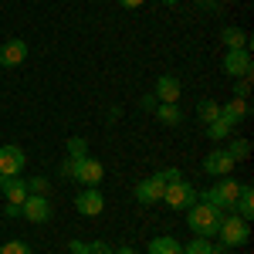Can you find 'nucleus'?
<instances>
[{"instance_id": "nucleus-1", "label": "nucleus", "mask_w": 254, "mask_h": 254, "mask_svg": "<svg viewBox=\"0 0 254 254\" xmlns=\"http://www.w3.org/2000/svg\"><path fill=\"white\" fill-rule=\"evenodd\" d=\"M220 220H224V210H217V207L203 203V200H196L193 207H187V227L196 237H217Z\"/></svg>"}, {"instance_id": "nucleus-2", "label": "nucleus", "mask_w": 254, "mask_h": 254, "mask_svg": "<svg viewBox=\"0 0 254 254\" xmlns=\"http://www.w3.org/2000/svg\"><path fill=\"white\" fill-rule=\"evenodd\" d=\"M237 193H241V183H237L234 176H217V183L207 187L203 196H196V200H203V203H210V207H217V210L227 214V210H234Z\"/></svg>"}, {"instance_id": "nucleus-3", "label": "nucleus", "mask_w": 254, "mask_h": 254, "mask_svg": "<svg viewBox=\"0 0 254 254\" xmlns=\"http://www.w3.org/2000/svg\"><path fill=\"white\" fill-rule=\"evenodd\" d=\"M196 190L193 183H187L180 170H173V176L166 180V190H163V203L170 207V210H187V207H193L196 203Z\"/></svg>"}, {"instance_id": "nucleus-4", "label": "nucleus", "mask_w": 254, "mask_h": 254, "mask_svg": "<svg viewBox=\"0 0 254 254\" xmlns=\"http://www.w3.org/2000/svg\"><path fill=\"white\" fill-rule=\"evenodd\" d=\"M217 237H220L224 248H244L248 237H251V220H244L237 214H224L220 227H217Z\"/></svg>"}, {"instance_id": "nucleus-5", "label": "nucleus", "mask_w": 254, "mask_h": 254, "mask_svg": "<svg viewBox=\"0 0 254 254\" xmlns=\"http://www.w3.org/2000/svg\"><path fill=\"white\" fill-rule=\"evenodd\" d=\"M64 173H71L75 183H81V187H98L102 176H105V166L92 156H75V159L64 163Z\"/></svg>"}, {"instance_id": "nucleus-6", "label": "nucleus", "mask_w": 254, "mask_h": 254, "mask_svg": "<svg viewBox=\"0 0 254 254\" xmlns=\"http://www.w3.org/2000/svg\"><path fill=\"white\" fill-rule=\"evenodd\" d=\"M173 176V170H159V173L146 176V180H139L136 190H132V196H136V203H142V207H153V203H159L163 200V190H166V180Z\"/></svg>"}, {"instance_id": "nucleus-7", "label": "nucleus", "mask_w": 254, "mask_h": 254, "mask_svg": "<svg viewBox=\"0 0 254 254\" xmlns=\"http://www.w3.org/2000/svg\"><path fill=\"white\" fill-rule=\"evenodd\" d=\"M224 75L231 78H251L254 75V58H251V48H234L224 55Z\"/></svg>"}, {"instance_id": "nucleus-8", "label": "nucleus", "mask_w": 254, "mask_h": 254, "mask_svg": "<svg viewBox=\"0 0 254 254\" xmlns=\"http://www.w3.org/2000/svg\"><path fill=\"white\" fill-rule=\"evenodd\" d=\"M20 217H24V220H31V224H48V220L55 217V210H51V200H48V196L27 193V200L20 203Z\"/></svg>"}, {"instance_id": "nucleus-9", "label": "nucleus", "mask_w": 254, "mask_h": 254, "mask_svg": "<svg viewBox=\"0 0 254 254\" xmlns=\"http://www.w3.org/2000/svg\"><path fill=\"white\" fill-rule=\"evenodd\" d=\"M75 210L85 217H98L102 210H105V196H102V190L98 187H85L78 196H75Z\"/></svg>"}, {"instance_id": "nucleus-10", "label": "nucleus", "mask_w": 254, "mask_h": 254, "mask_svg": "<svg viewBox=\"0 0 254 254\" xmlns=\"http://www.w3.org/2000/svg\"><path fill=\"white\" fill-rule=\"evenodd\" d=\"M203 173L207 176H231L234 173V159L227 149H210L207 159H203Z\"/></svg>"}, {"instance_id": "nucleus-11", "label": "nucleus", "mask_w": 254, "mask_h": 254, "mask_svg": "<svg viewBox=\"0 0 254 254\" xmlns=\"http://www.w3.org/2000/svg\"><path fill=\"white\" fill-rule=\"evenodd\" d=\"M24 163H27V156L20 146H0V176H20Z\"/></svg>"}, {"instance_id": "nucleus-12", "label": "nucleus", "mask_w": 254, "mask_h": 254, "mask_svg": "<svg viewBox=\"0 0 254 254\" xmlns=\"http://www.w3.org/2000/svg\"><path fill=\"white\" fill-rule=\"evenodd\" d=\"M0 193H3L7 203L20 207L27 200V180H20V176H0Z\"/></svg>"}, {"instance_id": "nucleus-13", "label": "nucleus", "mask_w": 254, "mask_h": 254, "mask_svg": "<svg viewBox=\"0 0 254 254\" xmlns=\"http://www.w3.org/2000/svg\"><path fill=\"white\" fill-rule=\"evenodd\" d=\"M180 95H183V85H180L176 75H159V78H156V102L180 105Z\"/></svg>"}, {"instance_id": "nucleus-14", "label": "nucleus", "mask_w": 254, "mask_h": 254, "mask_svg": "<svg viewBox=\"0 0 254 254\" xmlns=\"http://www.w3.org/2000/svg\"><path fill=\"white\" fill-rule=\"evenodd\" d=\"M24 58H27V41L14 38V41H7V44L0 48V68H17Z\"/></svg>"}, {"instance_id": "nucleus-15", "label": "nucleus", "mask_w": 254, "mask_h": 254, "mask_svg": "<svg viewBox=\"0 0 254 254\" xmlns=\"http://www.w3.org/2000/svg\"><path fill=\"white\" fill-rule=\"evenodd\" d=\"M248 112H251L248 98H231V102H224V105H220V116L227 119L231 126H237V122H244V119H248Z\"/></svg>"}, {"instance_id": "nucleus-16", "label": "nucleus", "mask_w": 254, "mask_h": 254, "mask_svg": "<svg viewBox=\"0 0 254 254\" xmlns=\"http://www.w3.org/2000/svg\"><path fill=\"white\" fill-rule=\"evenodd\" d=\"M234 214L244 217V220H251V217H254V187H251V183H241V193H237Z\"/></svg>"}, {"instance_id": "nucleus-17", "label": "nucleus", "mask_w": 254, "mask_h": 254, "mask_svg": "<svg viewBox=\"0 0 254 254\" xmlns=\"http://www.w3.org/2000/svg\"><path fill=\"white\" fill-rule=\"evenodd\" d=\"M203 132H207V139H214V142H224V139L234 136V126H231L227 119L220 116V119H214L210 126H203Z\"/></svg>"}, {"instance_id": "nucleus-18", "label": "nucleus", "mask_w": 254, "mask_h": 254, "mask_svg": "<svg viewBox=\"0 0 254 254\" xmlns=\"http://www.w3.org/2000/svg\"><path fill=\"white\" fill-rule=\"evenodd\" d=\"M156 119L163 122V126H170V129H173V126H180V122H183V112H180V105L159 102V105H156Z\"/></svg>"}, {"instance_id": "nucleus-19", "label": "nucleus", "mask_w": 254, "mask_h": 254, "mask_svg": "<svg viewBox=\"0 0 254 254\" xmlns=\"http://www.w3.org/2000/svg\"><path fill=\"white\" fill-rule=\"evenodd\" d=\"M196 119H200L203 126H210L214 119H220V102H214V98H200V102H196Z\"/></svg>"}, {"instance_id": "nucleus-20", "label": "nucleus", "mask_w": 254, "mask_h": 254, "mask_svg": "<svg viewBox=\"0 0 254 254\" xmlns=\"http://www.w3.org/2000/svg\"><path fill=\"white\" fill-rule=\"evenodd\" d=\"M149 254H183V248H180V241L176 237H153L149 241Z\"/></svg>"}, {"instance_id": "nucleus-21", "label": "nucleus", "mask_w": 254, "mask_h": 254, "mask_svg": "<svg viewBox=\"0 0 254 254\" xmlns=\"http://www.w3.org/2000/svg\"><path fill=\"white\" fill-rule=\"evenodd\" d=\"M220 38L227 44V51H234V48H251V41H248V34H244L241 27H224Z\"/></svg>"}, {"instance_id": "nucleus-22", "label": "nucleus", "mask_w": 254, "mask_h": 254, "mask_svg": "<svg viewBox=\"0 0 254 254\" xmlns=\"http://www.w3.org/2000/svg\"><path fill=\"white\" fill-rule=\"evenodd\" d=\"M68 248H71V254H112V248L102 244V241H92V244H85V241H71Z\"/></svg>"}, {"instance_id": "nucleus-23", "label": "nucleus", "mask_w": 254, "mask_h": 254, "mask_svg": "<svg viewBox=\"0 0 254 254\" xmlns=\"http://www.w3.org/2000/svg\"><path fill=\"white\" fill-rule=\"evenodd\" d=\"M183 254H217V248L210 244V237H193V241L183 248Z\"/></svg>"}, {"instance_id": "nucleus-24", "label": "nucleus", "mask_w": 254, "mask_h": 254, "mask_svg": "<svg viewBox=\"0 0 254 254\" xmlns=\"http://www.w3.org/2000/svg\"><path fill=\"white\" fill-rule=\"evenodd\" d=\"M227 153H231V159H234V163H241V159L251 156V142H248V139H231Z\"/></svg>"}, {"instance_id": "nucleus-25", "label": "nucleus", "mask_w": 254, "mask_h": 254, "mask_svg": "<svg viewBox=\"0 0 254 254\" xmlns=\"http://www.w3.org/2000/svg\"><path fill=\"white\" fill-rule=\"evenodd\" d=\"M48 190H51V183H48L44 176H34V180H27V193H34V196H48Z\"/></svg>"}, {"instance_id": "nucleus-26", "label": "nucleus", "mask_w": 254, "mask_h": 254, "mask_svg": "<svg viewBox=\"0 0 254 254\" xmlns=\"http://www.w3.org/2000/svg\"><path fill=\"white\" fill-rule=\"evenodd\" d=\"M0 254H34V251H31V244H24V241H7V244L0 248Z\"/></svg>"}, {"instance_id": "nucleus-27", "label": "nucleus", "mask_w": 254, "mask_h": 254, "mask_svg": "<svg viewBox=\"0 0 254 254\" xmlns=\"http://www.w3.org/2000/svg\"><path fill=\"white\" fill-rule=\"evenodd\" d=\"M68 153H71V159H75V156H88V153H85V139L71 136V139H68Z\"/></svg>"}, {"instance_id": "nucleus-28", "label": "nucleus", "mask_w": 254, "mask_h": 254, "mask_svg": "<svg viewBox=\"0 0 254 254\" xmlns=\"http://www.w3.org/2000/svg\"><path fill=\"white\" fill-rule=\"evenodd\" d=\"M251 95V78H237V95L234 98H248Z\"/></svg>"}, {"instance_id": "nucleus-29", "label": "nucleus", "mask_w": 254, "mask_h": 254, "mask_svg": "<svg viewBox=\"0 0 254 254\" xmlns=\"http://www.w3.org/2000/svg\"><path fill=\"white\" fill-rule=\"evenodd\" d=\"M116 3H119V7H126V10H139L146 0H116Z\"/></svg>"}, {"instance_id": "nucleus-30", "label": "nucleus", "mask_w": 254, "mask_h": 254, "mask_svg": "<svg viewBox=\"0 0 254 254\" xmlns=\"http://www.w3.org/2000/svg\"><path fill=\"white\" fill-rule=\"evenodd\" d=\"M3 214H7V217H20V207H14V203H7V207H3Z\"/></svg>"}, {"instance_id": "nucleus-31", "label": "nucleus", "mask_w": 254, "mask_h": 254, "mask_svg": "<svg viewBox=\"0 0 254 254\" xmlns=\"http://www.w3.org/2000/svg\"><path fill=\"white\" fill-rule=\"evenodd\" d=\"M112 254H139L136 248H119V251H112Z\"/></svg>"}, {"instance_id": "nucleus-32", "label": "nucleus", "mask_w": 254, "mask_h": 254, "mask_svg": "<svg viewBox=\"0 0 254 254\" xmlns=\"http://www.w3.org/2000/svg\"><path fill=\"white\" fill-rule=\"evenodd\" d=\"M159 3H166V7H170V3H180V0H159Z\"/></svg>"}, {"instance_id": "nucleus-33", "label": "nucleus", "mask_w": 254, "mask_h": 254, "mask_svg": "<svg viewBox=\"0 0 254 254\" xmlns=\"http://www.w3.org/2000/svg\"><path fill=\"white\" fill-rule=\"evenodd\" d=\"M0 71H3V68H0Z\"/></svg>"}]
</instances>
